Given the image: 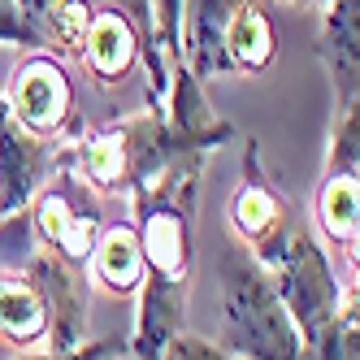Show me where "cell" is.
Listing matches in <instances>:
<instances>
[{
	"label": "cell",
	"instance_id": "obj_12",
	"mask_svg": "<svg viewBox=\"0 0 360 360\" xmlns=\"http://www.w3.org/2000/svg\"><path fill=\"white\" fill-rule=\"evenodd\" d=\"M187 291L183 282H165L157 274H143L135 287V330L126 339L131 360H157L174 334H183L187 321Z\"/></svg>",
	"mask_w": 360,
	"mask_h": 360
},
{
	"label": "cell",
	"instance_id": "obj_10",
	"mask_svg": "<svg viewBox=\"0 0 360 360\" xmlns=\"http://www.w3.org/2000/svg\"><path fill=\"white\" fill-rule=\"evenodd\" d=\"M57 148L61 143H48L22 131L5 109V96H0V217L22 213L31 204V195L44 187V178L57 165Z\"/></svg>",
	"mask_w": 360,
	"mask_h": 360
},
{
	"label": "cell",
	"instance_id": "obj_4",
	"mask_svg": "<svg viewBox=\"0 0 360 360\" xmlns=\"http://www.w3.org/2000/svg\"><path fill=\"white\" fill-rule=\"evenodd\" d=\"M274 287L282 295V304H287V313L300 330V343L313 339V334L339 313V304L347 300V291L356 287H343L339 278H334V265L326 248L313 239V230H308V221H291V230L282 235L278 252L265 261Z\"/></svg>",
	"mask_w": 360,
	"mask_h": 360
},
{
	"label": "cell",
	"instance_id": "obj_14",
	"mask_svg": "<svg viewBox=\"0 0 360 360\" xmlns=\"http://www.w3.org/2000/svg\"><path fill=\"white\" fill-rule=\"evenodd\" d=\"M278 57V27L269 0H243L230 13L221 35V61L226 74H265Z\"/></svg>",
	"mask_w": 360,
	"mask_h": 360
},
{
	"label": "cell",
	"instance_id": "obj_15",
	"mask_svg": "<svg viewBox=\"0 0 360 360\" xmlns=\"http://www.w3.org/2000/svg\"><path fill=\"white\" fill-rule=\"evenodd\" d=\"M87 282H96L109 295H135V287L143 282V252H139V235L131 221H105V230L96 235L91 252H87Z\"/></svg>",
	"mask_w": 360,
	"mask_h": 360
},
{
	"label": "cell",
	"instance_id": "obj_2",
	"mask_svg": "<svg viewBox=\"0 0 360 360\" xmlns=\"http://www.w3.org/2000/svg\"><path fill=\"white\" fill-rule=\"evenodd\" d=\"M221 291V334L217 347L243 360H300V330L282 304L269 269L239 243H226L217 256Z\"/></svg>",
	"mask_w": 360,
	"mask_h": 360
},
{
	"label": "cell",
	"instance_id": "obj_17",
	"mask_svg": "<svg viewBox=\"0 0 360 360\" xmlns=\"http://www.w3.org/2000/svg\"><path fill=\"white\" fill-rule=\"evenodd\" d=\"M0 339L13 347H35L48 339L44 300L22 274H0Z\"/></svg>",
	"mask_w": 360,
	"mask_h": 360
},
{
	"label": "cell",
	"instance_id": "obj_19",
	"mask_svg": "<svg viewBox=\"0 0 360 360\" xmlns=\"http://www.w3.org/2000/svg\"><path fill=\"white\" fill-rule=\"evenodd\" d=\"M326 174H360V105L334 113L326 143Z\"/></svg>",
	"mask_w": 360,
	"mask_h": 360
},
{
	"label": "cell",
	"instance_id": "obj_1",
	"mask_svg": "<svg viewBox=\"0 0 360 360\" xmlns=\"http://www.w3.org/2000/svg\"><path fill=\"white\" fill-rule=\"evenodd\" d=\"M183 152L209 148H195L183 135H174L161 109H143L61 143V161L100 195H135L157 183Z\"/></svg>",
	"mask_w": 360,
	"mask_h": 360
},
{
	"label": "cell",
	"instance_id": "obj_6",
	"mask_svg": "<svg viewBox=\"0 0 360 360\" xmlns=\"http://www.w3.org/2000/svg\"><path fill=\"white\" fill-rule=\"evenodd\" d=\"M5 109L27 135L48 139V143H70V139L83 135V122L74 113L70 70L53 53H44V48H31L22 57V65L13 70Z\"/></svg>",
	"mask_w": 360,
	"mask_h": 360
},
{
	"label": "cell",
	"instance_id": "obj_11",
	"mask_svg": "<svg viewBox=\"0 0 360 360\" xmlns=\"http://www.w3.org/2000/svg\"><path fill=\"white\" fill-rule=\"evenodd\" d=\"M313 53L330 74L334 113L360 105V0H326Z\"/></svg>",
	"mask_w": 360,
	"mask_h": 360
},
{
	"label": "cell",
	"instance_id": "obj_3",
	"mask_svg": "<svg viewBox=\"0 0 360 360\" xmlns=\"http://www.w3.org/2000/svg\"><path fill=\"white\" fill-rule=\"evenodd\" d=\"M209 152H183L157 183L131 195L135 235L143 252V274L191 287L195 269V200L204 187Z\"/></svg>",
	"mask_w": 360,
	"mask_h": 360
},
{
	"label": "cell",
	"instance_id": "obj_8",
	"mask_svg": "<svg viewBox=\"0 0 360 360\" xmlns=\"http://www.w3.org/2000/svg\"><path fill=\"white\" fill-rule=\"evenodd\" d=\"M22 278L35 287V295L44 300L48 313V347L53 352H74L87 339V304H91V282L83 274V265L65 261L53 248H35L31 261L22 265Z\"/></svg>",
	"mask_w": 360,
	"mask_h": 360
},
{
	"label": "cell",
	"instance_id": "obj_16",
	"mask_svg": "<svg viewBox=\"0 0 360 360\" xmlns=\"http://www.w3.org/2000/svg\"><path fill=\"white\" fill-rule=\"evenodd\" d=\"M317 226L321 235L343 252L356 269V239H360V174H326L317 191Z\"/></svg>",
	"mask_w": 360,
	"mask_h": 360
},
{
	"label": "cell",
	"instance_id": "obj_22",
	"mask_svg": "<svg viewBox=\"0 0 360 360\" xmlns=\"http://www.w3.org/2000/svg\"><path fill=\"white\" fill-rule=\"evenodd\" d=\"M113 343H83V347H74V352H53V347H44V352H22L18 360H96L100 352H109Z\"/></svg>",
	"mask_w": 360,
	"mask_h": 360
},
{
	"label": "cell",
	"instance_id": "obj_13",
	"mask_svg": "<svg viewBox=\"0 0 360 360\" xmlns=\"http://www.w3.org/2000/svg\"><path fill=\"white\" fill-rule=\"evenodd\" d=\"M243 0H183V22H178V48H183V61L200 83L226 74L221 61V35L226 22Z\"/></svg>",
	"mask_w": 360,
	"mask_h": 360
},
{
	"label": "cell",
	"instance_id": "obj_23",
	"mask_svg": "<svg viewBox=\"0 0 360 360\" xmlns=\"http://www.w3.org/2000/svg\"><path fill=\"white\" fill-rule=\"evenodd\" d=\"M18 5H22V13H27V22H31V31H35V22L48 13V9H57L61 5V0H18Z\"/></svg>",
	"mask_w": 360,
	"mask_h": 360
},
{
	"label": "cell",
	"instance_id": "obj_21",
	"mask_svg": "<svg viewBox=\"0 0 360 360\" xmlns=\"http://www.w3.org/2000/svg\"><path fill=\"white\" fill-rule=\"evenodd\" d=\"M0 44H18V48H39L35 31L18 0H0Z\"/></svg>",
	"mask_w": 360,
	"mask_h": 360
},
{
	"label": "cell",
	"instance_id": "obj_20",
	"mask_svg": "<svg viewBox=\"0 0 360 360\" xmlns=\"http://www.w3.org/2000/svg\"><path fill=\"white\" fill-rule=\"evenodd\" d=\"M157 360H243V356H235V352H226V347H217L209 339H200V334L183 330V334H174V339L165 343V352Z\"/></svg>",
	"mask_w": 360,
	"mask_h": 360
},
{
	"label": "cell",
	"instance_id": "obj_25",
	"mask_svg": "<svg viewBox=\"0 0 360 360\" xmlns=\"http://www.w3.org/2000/svg\"><path fill=\"white\" fill-rule=\"evenodd\" d=\"M291 5H326V0H291Z\"/></svg>",
	"mask_w": 360,
	"mask_h": 360
},
{
	"label": "cell",
	"instance_id": "obj_18",
	"mask_svg": "<svg viewBox=\"0 0 360 360\" xmlns=\"http://www.w3.org/2000/svg\"><path fill=\"white\" fill-rule=\"evenodd\" d=\"M360 321H356V287L347 291V300L313 339H304L300 360H360Z\"/></svg>",
	"mask_w": 360,
	"mask_h": 360
},
{
	"label": "cell",
	"instance_id": "obj_7",
	"mask_svg": "<svg viewBox=\"0 0 360 360\" xmlns=\"http://www.w3.org/2000/svg\"><path fill=\"white\" fill-rule=\"evenodd\" d=\"M295 213H291V200L274 187V178L261 161V143L248 139V152H243V178L235 195H230V230H235V243L248 248L256 261H269L278 252L282 235L291 230Z\"/></svg>",
	"mask_w": 360,
	"mask_h": 360
},
{
	"label": "cell",
	"instance_id": "obj_9",
	"mask_svg": "<svg viewBox=\"0 0 360 360\" xmlns=\"http://www.w3.org/2000/svg\"><path fill=\"white\" fill-rule=\"evenodd\" d=\"M143 44H148V35H143V27H139L131 13H122L113 5L91 9L87 35H83V48H79V65L87 70L91 83H100V87H122L139 70Z\"/></svg>",
	"mask_w": 360,
	"mask_h": 360
},
{
	"label": "cell",
	"instance_id": "obj_5",
	"mask_svg": "<svg viewBox=\"0 0 360 360\" xmlns=\"http://www.w3.org/2000/svg\"><path fill=\"white\" fill-rule=\"evenodd\" d=\"M27 213H31V226H35V239L44 248H53L57 256H65V261H74V265L87 261L96 235L105 230L100 191L87 187L83 178L61 161V148H57L53 174H48L44 187L31 195Z\"/></svg>",
	"mask_w": 360,
	"mask_h": 360
},
{
	"label": "cell",
	"instance_id": "obj_24",
	"mask_svg": "<svg viewBox=\"0 0 360 360\" xmlns=\"http://www.w3.org/2000/svg\"><path fill=\"white\" fill-rule=\"evenodd\" d=\"M96 360H131V356H126V343H113L109 352H100Z\"/></svg>",
	"mask_w": 360,
	"mask_h": 360
}]
</instances>
